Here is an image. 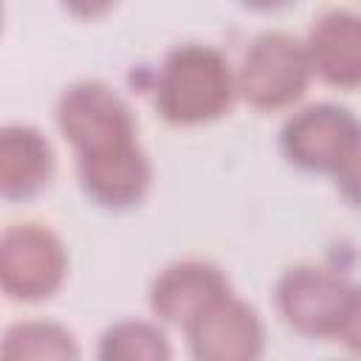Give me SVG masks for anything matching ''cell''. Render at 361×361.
Returning a JSON list of instances; mask_svg holds the SVG:
<instances>
[{
  "instance_id": "7",
  "label": "cell",
  "mask_w": 361,
  "mask_h": 361,
  "mask_svg": "<svg viewBox=\"0 0 361 361\" xmlns=\"http://www.w3.org/2000/svg\"><path fill=\"white\" fill-rule=\"evenodd\" d=\"M192 355L200 361H251L262 353V322L245 302L231 293L206 307L189 327Z\"/></svg>"
},
{
  "instance_id": "1",
  "label": "cell",
  "mask_w": 361,
  "mask_h": 361,
  "mask_svg": "<svg viewBox=\"0 0 361 361\" xmlns=\"http://www.w3.org/2000/svg\"><path fill=\"white\" fill-rule=\"evenodd\" d=\"M228 59L212 45H178L166 54L155 82V110L164 121L192 127L223 116L234 99Z\"/></svg>"
},
{
  "instance_id": "6",
  "label": "cell",
  "mask_w": 361,
  "mask_h": 361,
  "mask_svg": "<svg viewBox=\"0 0 361 361\" xmlns=\"http://www.w3.org/2000/svg\"><path fill=\"white\" fill-rule=\"evenodd\" d=\"M307 82L310 65L305 45L285 31L259 34L245 51L234 76L240 96L259 110H279L293 104L305 93Z\"/></svg>"
},
{
  "instance_id": "15",
  "label": "cell",
  "mask_w": 361,
  "mask_h": 361,
  "mask_svg": "<svg viewBox=\"0 0 361 361\" xmlns=\"http://www.w3.org/2000/svg\"><path fill=\"white\" fill-rule=\"evenodd\" d=\"M248 8H257V11H276V8H285L290 6L293 0H243Z\"/></svg>"
},
{
  "instance_id": "12",
  "label": "cell",
  "mask_w": 361,
  "mask_h": 361,
  "mask_svg": "<svg viewBox=\"0 0 361 361\" xmlns=\"http://www.w3.org/2000/svg\"><path fill=\"white\" fill-rule=\"evenodd\" d=\"M79 350L73 336L54 322H20L3 333L0 358H76Z\"/></svg>"
},
{
  "instance_id": "5",
  "label": "cell",
  "mask_w": 361,
  "mask_h": 361,
  "mask_svg": "<svg viewBox=\"0 0 361 361\" xmlns=\"http://www.w3.org/2000/svg\"><path fill=\"white\" fill-rule=\"evenodd\" d=\"M68 274L62 240L37 223H17L0 231V290L17 302L54 296Z\"/></svg>"
},
{
  "instance_id": "14",
  "label": "cell",
  "mask_w": 361,
  "mask_h": 361,
  "mask_svg": "<svg viewBox=\"0 0 361 361\" xmlns=\"http://www.w3.org/2000/svg\"><path fill=\"white\" fill-rule=\"evenodd\" d=\"M62 6H65L71 14H76V17L93 20V17L107 14V11L116 6V0H62Z\"/></svg>"
},
{
  "instance_id": "13",
  "label": "cell",
  "mask_w": 361,
  "mask_h": 361,
  "mask_svg": "<svg viewBox=\"0 0 361 361\" xmlns=\"http://www.w3.org/2000/svg\"><path fill=\"white\" fill-rule=\"evenodd\" d=\"M169 355L166 336L149 322H118L104 330L99 344L104 361H164Z\"/></svg>"
},
{
  "instance_id": "3",
  "label": "cell",
  "mask_w": 361,
  "mask_h": 361,
  "mask_svg": "<svg viewBox=\"0 0 361 361\" xmlns=\"http://www.w3.org/2000/svg\"><path fill=\"white\" fill-rule=\"evenodd\" d=\"M279 144L290 164L307 172H330L350 183V195H355L358 121L347 107L322 102L299 110L285 121Z\"/></svg>"
},
{
  "instance_id": "11",
  "label": "cell",
  "mask_w": 361,
  "mask_h": 361,
  "mask_svg": "<svg viewBox=\"0 0 361 361\" xmlns=\"http://www.w3.org/2000/svg\"><path fill=\"white\" fill-rule=\"evenodd\" d=\"M54 175L48 138L25 124L0 127V197L28 200L39 195Z\"/></svg>"
},
{
  "instance_id": "2",
  "label": "cell",
  "mask_w": 361,
  "mask_h": 361,
  "mask_svg": "<svg viewBox=\"0 0 361 361\" xmlns=\"http://www.w3.org/2000/svg\"><path fill=\"white\" fill-rule=\"evenodd\" d=\"M276 307L288 327L302 336L347 338L350 344L358 338V288L333 271L313 265L285 271L276 282Z\"/></svg>"
},
{
  "instance_id": "9",
  "label": "cell",
  "mask_w": 361,
  "mask_h": 361,
  "mask_svg": "<svg viewBox=\"0 0 361 361\" xmlns=\"http://www.w3.org/2000/svg\"><path fill=\"white\" fill-rule=\"evenodd\" d=\"M310 73L336 87H355L361 79V20L353 11L336 8L322 14L302 42Z\"/></svg>"
},
{
  "instance_id": "4",
  "label": "cell",
  "mask_w": 361,
  "mask_h": 361,
  "mask_svg": "<svg viewBox=\"0 0 361 361\" xmlns=\"http://www.w3.org/2000/svg\"><path fill=\"white\" fill-rule=\"evenodd\" d=\"M56 124L79 158L135 144L127 102L102 82H76L56 102Z\"/></svg>"
},
{
  "instance_id": "10",
  "label": "cell",
  "mask_w": 361,
  "mask_h": 361,
  "mask_svg": "<svg viewBox=\"0 0 361 361\" xmlns=\"http://www.w3.org/2000/svg\"><path fill=\"white\" fill-rule=\"evenodd\" d=\"M82 189L90 200L107 209H127L135 206L149 189V161L138 149V144H127L113 152L87 155L76 164Z\"/></svg>"
},
{
  "instance_id": "8",
  "label": "cell",
  "mask_w": 361,
  "mask_h": 361,
  "mask_svg": "<svg viewBox=\"0 0 361 361\" xmlns=\"http://www.w3.org/2000/svg\"><path fill=\"white\" fill-rule=\"evenodd\" d=\"M228 293V279L220 268L200 259H183L158 274L149 290V307L161 322L189 327L206 307Z\"/></svg>"
}]
</instances>
